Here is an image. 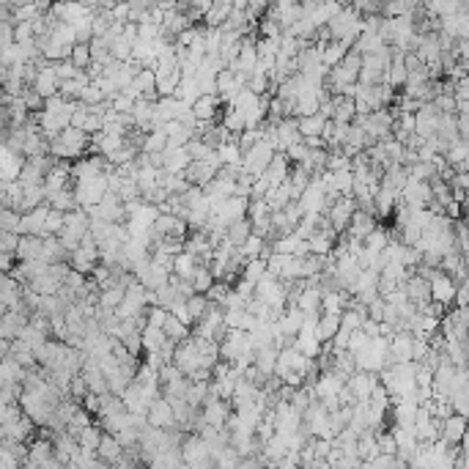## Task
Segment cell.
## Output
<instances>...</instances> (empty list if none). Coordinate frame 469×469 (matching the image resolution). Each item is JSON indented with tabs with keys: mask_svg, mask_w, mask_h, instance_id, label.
Instances as JSON below:
<instances>
[{
	"mask_svg": "<svg viewBox=\"0 0 469 469\" xmlns=\"http://www.w3.org/2000/svg\"><path fill=\"white\" fill-rule=\"evenodd\" d=\"M110 192V179L107 176H99V179H91V182H77L74 184V198L80 203V209H94L104 200V195Z\"/></svg>",
	"mask_w": 469,
	"mask_h": 469,
	"instance_id": "obj_1",
	"label": "cell"
},
{
	"mask_svg": "<svg viewBox=\"0 0 469 469\" xmlns=\"http://www.w3.org/2000/svg\"><path fill=\"white\" fill-rule=\"evenodd\" d=\"M275 156L278 151L264 140V143H258V146H252L247 154L242 156V165H245V173L252 176V179H261L266 170H269V165L275 162Z\"/></svg>",
	"mask_w": 469,
	"mask_h": 469,
	"instance_id": "obj_2",
	"label": "cell"
},
{
	"mask_svg": "<svg viewBox=\"0 0 469 469\" xmlns=\"http://www.w3.org/2000/svg\"><path fill=\"white\" fill-rule=\"evenodd\" d=\"M354 212H357V198H354V195H344V198L329 209L327 217H329V222H332V228H335L338 236H344L346 231H348Z\"/></svg>",
	"mask_w": 469,
	"mask_h": 469,
	"instance_id": "obj_3",
	"label": "cell"
},
{
	"mask_svg": "<svg viewBox=\"0 0 469 469\" xmlns=\"http://www.w3.org/2000/svg\"><path fill=\"white\" fill-rule=\"evenodd\" d=\"M182 456H184V464L187 467H198L209 458H215V453L209 450V444L203 442L200 434H187L184 442H182Z\"/></svg>",
	"mask_w": 469,
	"mask_h": 469,
	"instance_id": "obj_4",
	"label": "cell"
},
{
	"mask_svg": "<svg viewBox=\"0 0 469 469\" xmlns=\"http://www.w3.org/2000/svg\"><path fill=\"white\" fill-rule=\"evenodd\" d=\"M50 212H53V206H50V200H47L44 206H39V209H33L28 215H22V228H20V233H22V236L47 239V217H50Z\"/></svg>",
	"mask_w": 469,
	"mask_h": 469,
	"instance_id": "obj_5",
	"label": "cell"
},
{
	"mask_svg": "<svg viewBox=\"0 0 469 469\" xmlns=\"http://www.w3.org/2000/svg\"><path fill=\"white\" fill-rule=\"evenodd\" d=\"M25 162L28 159L22 154H14L8 146H3V154H0V179H3V184L20 182L22 170H25Z\"/></svg>",
	"mask_w": 469,
	"mask_h": 469,
	"instance_id": "obj_6",
	"label": "cell"
},
{
	"mask_svg": "<svg viewBox=\"0 0 469 469\" xmlns=\"http://www.w3.org/2000/svg\"><path fill=\"white\" fill-rule=\"evenodd\" d=\"M28 324H31V313H25V311L3 313V318H0V338H3V341H17L20 332H22Z\"/></svg>",
	"mask_w": 469,
	"mask_h": 469,
	"instance_id": "obj_7",
	"label": "cell"
},
{
	"mask_svg": "<svg viewBox=\"0 0 469 469\" xmlns=\"http://www.w3.org/2000/svg\"><path fill=\"white\" fill-rule=\"evenodd\" d=\"M233 417V404L231 401H209L206 407H203V420H206V426H212V428H225L228 426V420Z\"/></svg>",
	"mask_w": 469,
	"mask_h": 469,
	"instance_id": "obj_8",
	"label": "cell"
},
{
	"mask_svg": "<svg viewBox=\"0 0 469 469\" xmlns=\"http://www.w3.org/2000/svg\"><path fill=\"white\" fill-rule=\"evenodd\" d=\"M467 417H461V414H450V417H444L442 420V442L447 444V447H456V444H461L464 437H467Z\"/></svg>",
	"mask_w": 469,
	"mask_h": 469,
	"instance_id": "obj_9",
	"label": "cell"
},
{
	"mask_svg": "<svg viewBox=\"0 0 469 469\" xmlns=\"http://www.w3.org/2000/svg\"><path fill=\"white\" fill-rule=\"evenodd\" d=\"M149 426L151 428H165V431L176 428V412H173V404L168 398H159L154 407L149 409Z\"/></svg>",
	"mask_w": 469,
	"mask_h": 469,
	"instance_id": "obj_10",
	"label": "cell"
},
{
	"mask_svg": "<svg viewBox=\"0 0 469 469\" xmlns=\"http://www.w3.org/2000/svg\"><path fill=\"white\" fill-rule=\"evenodd\" d=\"M379 384H381L379 374H362V371H357V374L348 379V387H351V393H354L357 401H371Z\"/></svg>",
	"mask_w": 469,
	"mask_h": 469,
	"instance_id": "obj_11",
	"label": "cell"
},
{
	"mask_svg": "<svg viewBox=\"0 0 469 469\" xmlns=\"http://www.w3.org/2000/svg\"><path fill=\"white\" fill-rule=\"evenodd\" d=\"M219 107H225L219 96H200L192 110H195V116H198L200 124H215L219 118Z\"/></svg>",
	"mask_w": 469,
	"mask_h": 469,
	"instance_id": "obj_12",
	"label": "cell"
},
{
	"mask_svg": "<svg viewBox=\"0 0 469 469\" xmlns=\"http://www.w3.org/2000/svg\"><path fill=\"white\" fill-rule=\"evenodd\" d=\"M376 228V219L374 215H365V212H354V217H351V225H348V231H346V236H351V239H360V242H365L371 233H374Z\"/></svg>",
	"mask_w": 469,
	"mask_h": 469,
	"instance_id": "obj_13",
	"label": "cell"
},
{
	"mask_svg": "<svg viewBox=\"0 0 469 469\" xmlns=\"http://www.w3.org/2000/svg\"><path fill=\"white\" fill-rule=\"evenodd\" d=\"M20 264H33V261H44V239L39 236H22L20 250H17Z\"/></svg>",
	"mask_w": 469,
	"mask_h": 469,
	"instance_id": "obj_14",
	"label": "cell"
},
{
	"mask_svg": "<svg viewBox=\"0 0 469 469\" xmlns=\"http://www.w3.org/2000/svg\"><path fill=\"white\" fill-rule=\"evenodd\" d=\"M250 236H252V222H250V217H247V219H239V222H233V225H228L225 242H228L231 247L242 250V247L247 245V239H250Z\"/></svg>",
	"mask_w": 469,
	"mask_h": 469,
	"instance_id": "obj_15",
	"label": "cell"
},
{
	"mask_svg": "<svg viewBox=\"0 0 469 469\" xmlns=\"http://www.w3.org/2000/svg\"><path fill=\"white\" fill-rule=\"evenodd\" d=\"M189 165H192V156H189L187 149H173V146H170V149L165 151V170H168V173L182 176Z\"/></svg>",
	"mask_w": 469,
	"mask_h": 469,
	"instance_id": "obj_16",
	"label": "cell"
},
{
	"mask_svg": "<svg viewBox=\"0 0 469 469\" xmlns=\"http://www.w3.org/2000/svg\"><path fill=\"white\" fill-rule=\"evenodd\" d=\"M231 14H233V3H228V0H219L212 6V11L206 14V20H203V28H212V31H219L228 20H231Z\"/></svg>",
	"mask_w": 469,
	"mask_h": 469,
	"instance_id": "obj_17",
	"label": "cell"
},
{
	"mask_svg": "<svg viewBox=\"0 0 469 469\" xmlns=\"http://www.w3.org/2000/svg\"><path fill=\"white\" fill-rule=\"evenodd\" d=\"M219 124L225 126L231 135H245V132H247V116L239 113L236 107L225 104V107H222V118H219Z\"/></svg>",
	"mask_w": 469,
	"mask_h": 469,
	"instance_id": "obj_18",
	"label": "cell"
},
{
	"mask_svg": "<svg viewBox=\"0 0 469 469\" xmlns=\"http://www.w3.org/2000/svg\"><path fill=\"white\" fill-rule=\"evenodd\" d=\"M308 242H311V252H313V255H321V258H327V255H332L335 245H338V233H335V231H329V233H324V231H315Z\"/></svg>",
	"mask_w": 469,
	"mask_h": 469,
	"instance_id": "obj_19",
	"label": "cell"
},
{
	"mask_svg": "<svg viewBox=\"0 0 469 469\" xmlns=\"http://www.w3.org/2000/svg\"><path fill=\"white\" fill-rule=\"evenodd\" d=\"M357 456H360V461H374L376 456H381V453H379V434H376L374 428H368L365 434H360Z\"/></svg>",
	"mask_w": 469,
	"mask_h": 469,
	"instance_id": "obj_20",
	"label": "cell"
},
{
	"mask_svg": "<svg viewBox=\"0 0 469 469\" xmlns=\"http://www.w3.org/2000/svg\"><path fill=\"white\" fill-rule=\"evenodd\" d=\"M338 332H341V315H321V318H318L315 338H318V341H321L324 346L332 344Z\"/></svg>",
	"mask_w": 469,
	"mask_h": 469,
	"instance_id": "obj_21",
	"label": "cell"
},
{
	"mask_svg": "<svg viewBox=\"0 0 469 469\" xmlns=\"http://www.w3.org/2000/svg\"><path fill=\"white\" fill-rule=\"evenodd\" d=\"M69 258H72V252L63 247L58 236L44 239V264H50V266L53 264H69Z\"/></svg>",
	"mask_w": 469,
	"mask_h": 469,
	"instance_id": "obj_22",
	"label": "cell"
},
{
	"mask_svg": "<svg viewBox=\"0 0 469 469\" xmlns=\"http://www.w3.org/2000/svg\"><path fill=\"white\" fill-rule=\"evenodd\" d=\"M198 266H200V261L195 258V255H189L187 250L182 252V255H176V266H173V275L179 278V280H189L195 278V272H198Z\"/></svg>",
	"mask_w": 469,
	"mask_h": 469,
	"instance_id": "obj_23",
	"label": "cell"
},
{
	"mask_svg": "<svg viewBox=\"0 0 469 469\" xmlns=\"http://www.w3.org/2000/svg\"><path fill=\"white\" fill-rule=\"evenodd\" d=\"M351 53V47L344 44V41H329L327 47H324V69H335V66H341L346 61V55Z\"/></svg>",
	"mask_w": 469,
	"mask_h": 469,
	"instance_id": "obj_24",
	"label": "cell"
},
{
	"mask_svg": "<svg viewBox=\"0 0 469 469\" xmlns=\"http://www.w3.org/2000/svg\"><path fill=\"white\" fill-rule=\"evenodd\" d=\"M335 102V121L338 124H354L357 118V102L348 96H332Z\"/></svg>",
	"mask_w": 469,
	"mask_h": 469,
	"instance_id": "obj_25",
	"label": "cell"
},
{
	"mask_svg": "<svg viewBox=\"0 0 469 469\" xmlns=\"http://www.w3.org/2000/svg\"><path fill=\"white\" fill-rule=\"evenodd\" d=\"M321 299H324L321 288H305L297 308L305 313V315H321Z\"/></svg>",
	"mask_w": 469,
	"mask_h": 469,
	"instance_id": "obj_26",
	"label": "cell"
},
{
	"mask_svg": "<svg viewBox=\"0 0 469 469\" xmlns=\"http://www.w3.org/2000/svg\"><path fill=\"white\" fill-rule=\"evenodd\" d=\"M170 149V137L165 129H154L149 137H146V146H143V154H165Z\"/></svg>",
	"mask_w": 469,
	"mask_h": 469,
	"instance_id": "obj_27",
	"label": "cell"
},
{
	"mask_svg": "<svg viewBox=\"0 0 469 469\" xmlns=\"http://www.w3.org/2000/svg\"><path fill=\"white\" fill-rule=\"evenodd\" d=\"M165 344H168V335L162 329H156V327H146L143 329V351L146 354H159Z\"/></svg>",
	"mask_w": 469,
	"mask_h": 469,
	"instance_id": "obj_28",
	"label": "cell"
},
{
	"mask_svg": "<svg viewBox=\"0 0 469 469\" xmlns=\"http://www.w3.org/2000/svg\"><path fill=\"white\" fill-rule=\"evenodd\" d=\"M162 332L168 335V341H173V344H182V341H187L189 335H192V329H189L187 324H182L176 315H170L168 318V324L162 327Z\"/></svg>",
	"mask_w": 469,
	"mask_h": 469,
	"instance_id": "obj_29",
	"label": "cell"
},
{
	"mask_svg": "<svg viewBox=\"0 0 469 469\" xmlns=\"http://www.w3.org/2000/svg\"><path fill=\"white\" fill-rule=\"evenodd\" d=\"M50 206H53L55 212H63V215L80 209V203H77V198H74V189H63L58 195H53V198H50Z\"/></svg>",
	"mask_w": 469,
	"mask_h": 469,
	"instance_id": "obj_30",
	"label": "cell"
},
{
	"mask_svg": "<svg viewBox=\"0 0 469 469\" xmlns=\"http://www.w3.org/2000/svg\"><path fill=\"white\" fill-rule=\"evenodd\" d=\"M102 437H104V431H102L99 426H91V428H86V431H80V434H77V444H80L83 450H91V453H96V450H99V444H102Z\"/></svg>",
	"mask_w": 469,
	"mask_h": 469,
	"instance_id": "obj_31",
	"label": "cell"
},
{
	"mask_svg": "<svg viewBox=\"0 0 469 469\" xmlns=\"http://www.w3.org/2000/svg\"><path fill=\"white\" fill-rule=\"evenodd\" d=\"M215 272L209 269V266H198V272H195V278H192V285H195V294H209L212 288H215Z\"/></svg>",
	"mask_w": 469,
	"mask_h": 469,
	"instance_id": "obj_32",
	"label": "cell"
},
{
	"mask_svg": "<svg viewBox=\"0 0 469 469\" xmlns=\"http://www.w3.org/2000/svg\"><path fill=\"white\" fill-rule=\"evenodd\" d=\"M137 187L143 192V198L151 195V192L159 187V170H156V168H140V173H137Z\"/></svg>",
	"mask_w": 469,
	"mask_h": 469,
	"instance_id": "obj_33",
	"label": "cell"
},
{
	"mask_svg": "<svg viewBox=\"0 0 469 469\" xmlns=\"http://www.w3.org/2000/svg\"><path fill=\"white\" fill-rule=\"evenodd\" d=\"M266 278V261L264 258H255V261H247L245 264V272H242V280L252 283V285H258V283Z\"/></svg>",
	"mask_w": 469,
	"mask_h": 469,
	"instance_id": "obj_34",
	"label": "cell"
},
{
	"mask_svg": "<svg viewBox=\"0 0 469 469\" xmlns=\"http://www.w3.org/2000/svg\"><path fill=\"white\" fill-rule=\"evenodd\" d=\"M327 121L321 116H311V118H299V135L302 137H321L324 135Z\"/></svg>",
	"mask_w": 469,
	"mask_h": 469,
	"instance_id": "obj_35",
	"label": "cell"
},
{
	"mask_svg": "<svg viewBox=\"0 0 469 469\" xmlns=\"http://www.w3.org/2000/svg\"><path fill=\"white\" fill-rule=\"evenodd\" d=\"M209 308H212V302H209L206 294H195L192 299H187V311H189V315L195 318V324L209 313Z\"/></svg>",
	"mask_w": 469,
	"mask_h": 469,
	"instance_id": "obj_36",
	"label": "cell"
},
{
	"mask_svg": "<svg viewBox=\"0 0 469 469\" xmlns=\"http://www.w3.org/2000/svg\"><path fill=\"white\" fill-rule=\"evenodd\" d=\"M72 63H74L80 72H88V66L94 63L91 44H74V50H72Z\"/></svg>",
	"mask_w": 469,
	"mask_h": 469,
	"instance_id": "obj_37",
	"label": "cell"
},
{
	"mask_svg": "<svg viewBox=\"0 0 469 469\" xmlns=\"http://www.w3.org/2000/svg\"><path fill=\"white\" fill-rule=\"evenodd\" d=\"M22 228V215L14 212V209H0V231H11V233H20ZM22 236V233H20Z\"/></svg>",
	"mask_w": 469,
	"mask_h": 469,
	"instance_id": "obj_38",
	"label": "cell"
},
{
	"mask_svg": "<svg viewBox=\"0 0 469 469\" xmlns=\"http://www.w3.org/2000/svg\"><path fill=\"white\" fill-rule=\"evenodd\" d=\"M280 44H283V36L280 39H255V47H258V55H261V58H278V55H280Z\"/></svg>",
	"mask_w": 469,
	"mask_h": 469,
	"instance_id": "obj_39",
	"label": "cell"
},
{
	"mask_svg": "<svg viewBox=\"0 0 469 469\" xmlns=\"http://www.w3.org/2000/svg\"><path fill=\"white\" fill-rule=\"evenodd\" d=\"M219 159H222V165H242V149H239V143H222L217 149Z\"/></svg>",
	"mask_w": 469,
	"mask_h": 469,
	"instance_id": "obj_40",
	"label": "cell"
},
{
	"mask_svg": "<svg viewBox=\"0 0 469 469\" xmlns=\"http://www.w3.org/2000/svg\"><path fill=\"white\" fill-rule=\"evenodd\" d=\"M91 55H94V63H102V66H110V63L116 61L113 50L104 44V39H94L91 41Z\"/></svg>",
	"mask_w": 469,
	"mask_h": 469,
	"instance_id": "obj_41",
	"label": "cell"
},
{
	"mask_svg": "<svg viewBox=\"0 0 469 469\" xmlns=\"http://www.w3.org/2000/svg\"><path fill=\"white\" fill-rule=\"evenodd\" d=\"M264 247H266V239H261V236H255V233H252L250 239H247V245H245V247H242V258H245V261H255V258H261V255H264Z\"/></svg>",
	"mask_w": 469,
	"mask_h": 469,
	"instance_id": "obj_42",
	"label": "cell"
},
{
	"mask_svg": "<svg viewBox=\"0 0 469 469\" xmlns=\"http://www.w3.org/2000/svg\"><path fill=\"white\" fill-rule=\"evenodd\" d=\"M20 242H22V236H20V233L0 231V252H11V255H17V250H20Z\"/></svg>",
	"mask_w": 469,
	"mask_h": 469,
	"instance_id": "obj_43",
	"label": "cell"
},
{
	"mask_svg": "<svg viewBox=\"0 0 469 469\" xmlns=\"http://www.w3.org/2000/svg\"><path fill=\"white\" fill-rule=\"evenodd\" d=\"M329 173H344V170H354V159L341 151V154H329V165H327Z\"/></svg>",
	"mask_w": 469,
	"mask_h": 469,
	"instance_id": "obj_44",
	"label": "cell"
},
{
	"mask_svg": "<svg viewBox=\"0 0 469 469\" xmlns=\"http://www.w3.org/2000/svg\"><path fill=\"white\" fill-rule=\"evenodd\" d=\"M22 99H25V104H28V110H31V113H41V110L47 107V99L39 94L36 88H25Z\"/></svg>",
	"mask_w": 469,
	"mask_h": 469,
	"instance_id": "obj_45",
	"label": "cell"
},
{
	"mask_svg": "<svg viewBox=\"0 0 469 469\" xmlns=\"http://www.w3.org/2000/svg\"><path fill=\"white\" fill-rule=\"evenodd\" d=\"M335 189H338L341 195H354V170L335 173Z\"/></svg>",
	"mask_w": 469,
	"mask_h": 469,
	"instance_id": "obj_46",
	"label": "cell"
},
{
	"mask_svg": "<svg viewBox=\"0 0 469 469\" xmlns=\"http://www.w3.org/2000/svg\"><path fill=\"white\" fill-rule=\"evenodd\" d=\"M297 245H299V239L291 233V236H280L278 242H272V250L278 252V255H294Z\"/></svg>",
	"mask_w": 469,
	"mask_h": 469,
	"instance_id": "obj_47",
	"label": "cell"
},
{
	"mask_svg": "<svg viewBox=\"0 0 469 469\" xmlns=\"http://www.w3.org/2000/svg\"><path fill=\"white\" fill-rule=\"evenodd\" d=\"M55 74H58L61 83H69V80H77V77H80V69L72 61H61V63H55Z\"/></svg>",
	"mask_w": 469,
	"mask_h": 469,
	"instance_id": "obj_48",
	"label": "cell"
},
{
	"mask_svg": "<svg viewBox=\"0 0 469 469\" xmlns=\"http://www.w3.org/2000/svg\"><path fill=\"white\" fill-rule=\"evenodd\" d=\"M313 450H315V458H318V461H327L329 453L335 450V439H315L313 437Z\"/></svg>",
	"mask_w": 469,
	"mask_h": 469,
	"instance_id": "obj_49",
	"label": "cell"
},
{
	"mask_svg": "<svg viewBox=\"0 0 469 469\" xmlns=\"http://www.w3.org/2000/svg\"><path fill=\"white\" fill-rule=\"evenodd\" d=\"M379 453H381V456H398L395 434H379Z\"/></svg>",
	"mask_w": 469,
	"mask_h": 469,
	"instance_id": "obj_50",
	"label": "cell"
},
{
	"mask_svg": "<svg viewBox=\"0 0 469 469\" xmlns=\"http://www.w3.org/2000/svg\"><path fill=\"white\" fill-rule=\"evenodd\" d=\"M371 341H374V338H368L362 329H360V332H354V335H351V341H348V354H354V357H357L360 351H365V348H368Z\"/></svg>",
	"mask_w": 469,
	"mask_h": 469,
	"instance_id": "obj_51",
	"label": "cell"
},
{
	"mask_svg": "<svg viewBox=\"0 0 469 469\" xmlns=\"http://www.w3.org/2000/svg\"><path fill=\"white\" fill-rule=\"evenodd\" d=\"M285 156H288V162H294V165H302V162L311 156V149H308V146H305V140H302V143L291 146V149L285 151Z\"/></svg>",
	"mask_w": 469,
	"mask_h": 469,
	"instance_id": "obj_52",
	"label": "cell"
},
{
	"mask_svg": "<svg viewBox=\"0 0 469 469\" xmlns=\"http://www.w3.org/2000/svg\"><path fill=\"white\" fill-rule=\"evenodd\" d=\"M80 102H83L86 107H96V104H102V102H107V99H104V94H102L94 83H91V86L83 91V99H80Z\"/></svg>",
	"mask_w": 469,
	"mask_h": 469,
	"instance_id": "obj_53",
	"label": "cell"
},
{
	"mask_svg": "<svg viewBox=\"0 0 469 469\" xmlns=\"http://www.w3.org/2000/svg\"><path fill=\"white\" fill-rule=\"evenodd\" d=\"M170 315H176L182 324H187V327H195V318L189 315V311H187V302L184 299H179L173 308H170Z\"/></svg>",
	"mask_w": 469,
	"mask_h": 469,
	"instance_id": "obj_54",
	"label": "cell"
},
{
	"mask_svg": "<svg viewBox=\"0 0 469 469\" xmlns=\"http://www.w3.org/2000/svg\"><path fill=\"white\" fill-rule=\"evenodd\" d=\"M247 311H225V327L228 329H242Z\"/></svg>",
	"mask_w": 469,
	"mask_h": 469,
	"instance_id": "obj_55",
	"label": "cell"
},
{
	"mask_svg": "<svg viewBox=\"0 0 469 469\" xmlns=\"http://www.w3.org/2000/svg\"><path fill=\"white\" fill-rule=\"evenodd\" d=\"M233 291H236V294H239L245 302H250L252 297H255V285H252V283H247V280H239L236 285H233Z\"/></svg>",
	"mask_w": 469,
	"mask_h": 469,
	"instance_id": "obj_56",
	"label": "cell"
},
{
	"mask_svg": "<svg viewBox=\"0 0 469 469\" xmlns=\"http://www.w3.org/2000/svg\"><path fill=\"white\" fill-rule=\"evenodd\" d=\"M124 36L129 39V41H137V25H135V22H126V25H124Z\"/></svg>",
	"mask_w": 469,
	"mask_h": 469,
	"instance_id": "obj_57",
	"label": "cell"
},
{
	"mask_svg": "<svg viewBox=\"0 0 469 469\" xmlns=\"http://www.w3.org/2000/svg\"><path fill=\"white\" fill-rule=\"evenodd\" d=\"M94 469H116V467H113V464H107V461H102V458H99V461H96V464H94Z\"/></svg>",
	"mask_w": 469,
	"mask_h": 469,
	"instance_id": "obj_58",
	"label": "cell"
},
{
	"mask_svg": "<svg viewBox=\"0 0 469 469\" xmlns=\"http://www.w3.org/2000/svg\"><path fill=\"white\" fill-rule=\"evenodd\" d=\"M272 469H275V467H272Z\"/></svg>",
	"mask_w": 469,
	"mask_h": 469,
	"instance_id": "obj_59",
	"label": "cell"
}]
</instances>
